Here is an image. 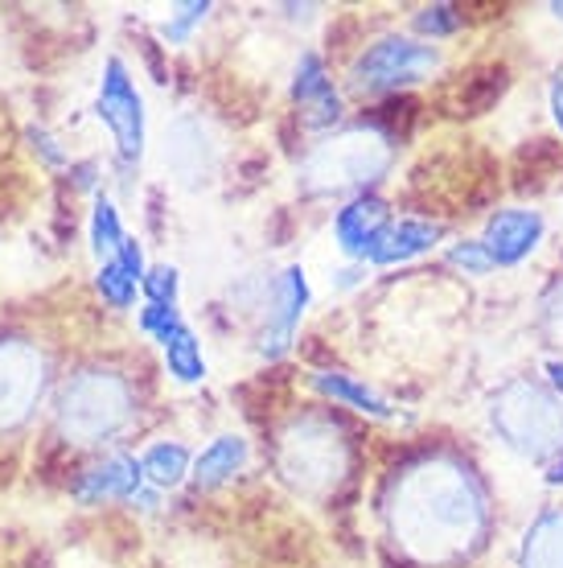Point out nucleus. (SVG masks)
I'll return each mask as SVG.
<instances>
[{
    "instance_id": "nucleus-1",
    "label": "nucleus",
    "mask_w": 563,
    "mask_h": 568,
    "mask_svg": "<svg viewBox=\"0 0 563 568\" xmlns=\"http://www.w3.org/2000/svg\"><path fill=\"white\" fill-rule=\"evenodd\" d=\"M387 524L395 544L423 565H461L485 544L490 503L473 469L428 457L395 483Z\"/></svg>"
},
{
    "instance_id": "nucleus-2",
    "label": "nucleus",
    "mask_w": 563,
    "mask_h": 568,
    "mask_svg": "<svg viewBox=\"0 0 563 568\" xmlns=\"http://www.w3.org/2000/svg\"><path fill=\"white\" fill-rule=\"evenodd\" d=\"M136 416V396L120 371L83 367L66 375L54 399L58 433L74 445H103L120 437Z\"/></svg>"
},
{
    "instance_id": "nucleus-3",
    "label": "nucleus",
    "mask_w": 563,
    "mask_h": 568,
    "mask_svg": "<svg viewBox=\"0 0 563 568\" xmlns=\"http://www.w3.org/2000/svg\"><path fill=\"white\" fill-rule=\"evenodd\" d=\"M395 165V141L375 124H354L334 136H325L305 161H300V190L321 199V194H346L382 182Z\"/></svg>"
},
{
    "instance_id": "nucleus-4",
    "label": "nucleus",
    "mask_w": 563,
    "mask_h": 568,
    "mask_svg": "<svg viewBox=\"0 0 563 568\" xmlns=\"http://www.w3.org/2000/svg\"><path fill=\"white\" fill-rule=\"evenodd\" d=\"M490 425L506 449L531 462H551L563 454V399L547 384H506L490 399Z\"/></svg>"
},
{
    "instance_id": "nucleus-5",
    "label": "nucleus",
    "mask_w": 563,
    "mask_h": 568,
    "mask_svg": "<svg viewBox=\"0 0 563 568\" xmlns=\"http://www.w3.org/2000/svg\"><path fill=\"white\" fill-rule=\"evenodd\" d=\"M440 71V50L408 33H382L350 62V87L358 95H395Z\"/></svg>"
},
{
    "instance_id": "nucleus-6",
    "label": "nucleus",
    "mask_w": 563,
    "mask_h": 568,
    "mask_svg": "<svg viewBox=\"0 0 563 568\" xmlns=\"http://www.w3.org/2000/svg\"><path fill=\"white\" fill-rule=\"evenodd\" d=\"M280 474L300 495H321L346 474L341 428L325 416H300L280 433Z\"/></svg>"
},
{
    "instance_id": "nucleus-7",
    "label": "nucleus",
    "mask_w": 563,
    "mask_h": 568,
    "mask_svg": "<svg viewBox=\"0 0 563 568\" xmlns=\"http://www.w3.org/2000/svg\"><path fill=\"white\" fill-rule=\"evenodd\" d=\"M95 115L103 120V129L112 132L115 153L124 165L144 156V100L132 74H127L124 58H108L99 71V91H95Z\"/></svg>"
},
{
    "instance_id": "nucleus-8",
    "label": "nucleus",
    "mask_w": 563,
    "mask_h": 568,
    "mask_svg": "<svg viewBox=\"0 0 563 568\" xmlns=\"http://www.w3.org/2000/svg\"><path fill=\"white\" fill-rule=\"evenodd\" d=\"M45 396V355L29 338H0V433L29 425Z\"/></svg>"
},
{
    "instance_id": "nucleus-9",
    "label": "nucleus",
    "mask_w": 563,
    "mask_h": 568,
    "mask_svg": "<svg viewBox=\"0 0 563 568\" xmlns=\"http://www.w3.org/2000/svg\"><path fill=\"white\" fill-rule=\"evenodd\" d=\"M309 276L300 264L288 268L268 284V297H264V326H259V355L264 358H284L288 346L296 338V326L309 310Z\"/></svg>"
},
{
    "instance_id": "nucleus-10",
    "label": "nucleus",
    "mask_w": 563,
    "mask_h": 568,
    "mask_svg": "<svg viewBox=\"0 0 563 568\" xmlns=\"http://www.w3.org/2000/svg\"><path fill=\"white\" fill-rule=\"evenodd\" d=\"M547 235V219L531 206H506V211H493L485 219L481 243L490 252L493 268H519L522 260H531L539 252V243Z\"/></svg>"
},
{
    "instance_id": "nucleus-11",
    "label": "nucleus",
    "mask_w": 563,
    "mask_h": 568,
    "mask_svg": "<svg viewBox=\"0 0 563 568\" xmlns=\"http://www.w3.org/2000/svg\"><path fill=\"white\" fill-rule=\"evenodd\" d=\"M293 103L309 132H329L341 124V95H338V87H334V79H329V71H325V62L317 50H305V54L296 58Z\"/></svg>"
},
{
    "instance_id": "nucleus-12",
    "label": "nucleus",
    "mask_w": 563,
    "mask_h": 568,
    "mask_svg": "<svg viewBox=\"0 0 563 568\" xmlns=\"http://www.w3.org/2000/svg\"><path fill=\"white\" fill-rule=\"evenodd\" d=\"M391 206L379 194H354L338 214H334V243L346 260L367 264V256L375 252V243L387 227H391Z\"/></svg>"
},
{
    "instance_id": "nucleus-13",
    "label": "nucleus",
    "mask_w": 563,
    "mask_h": 568,
    "mask_svg": "<svg viewBox=\"0 0 563 568\" xmlns=\"http://www.w3.org/2000/svg\"><path fill=\"white\" fill-rule=\"evenodd\" d=\"M144 486L149 483H144L141 462L132 454H112L103 457V462H95L91 469H83L71 495L83 507H99V503H132Z\"/></svg>"
},
{
    "instance_id": "nucleus-14",
    "label": "nucleus",
    "mask_w": 563,
    "mask_h": 568,
    "mask_svg": "<svg viewBox=\"0 0 563 568\" xmlns=\"http://www.w3.org/2000/svg\"><path fill=\"white\" fill-rule=\"evenodd\" d=\"M440 240H444V227H440V223L403 214V219H391V227L379 235L367 264H375V268H395V264H408V260L432 252Z\"/></svg>"
},
{
    "instance_id": "nucleus-15",
    "label": "nucleus",
    "mask_w": 563,
    "mask_h": 568,
    "mask_svg": "<svg viewBox=\"0 0 563 568\" xmlns=\"http://www.w3.org/2000/svg\"><path fill=\"white\" fill-rule=\"evenodd\" d=\"M309 387L317 396L334 399L341 408H354V413L370 416V420H391L395 416V408L375 392V387H367L358 375H346V371H313Z\"/></svg>"
},
{
    "instance_id": "nucleus-16",
    "label": "nucleus",
    "mask_w": 563,
    "mask_h": 568,
    "mask_svg": "<svg viewBox=\"0 0 563 568\" xmlns=\"http://www.w3.org/2000/svg\"><path fill=\"white\" fill-rule=\"evenodd\" d=\"M247 457H252V445H247V437H239V433H223V437H214L211 445L194 457L190 478H194L197 490H214V486L231 483L235 474H243Z\"/></svg>"
},
{
    "instance_id": "nucleus-17",
    "label": "nucleus",
    "mask_w": 563,
    "mask_h": 568,
    "mask_svg": "<svg viewBox=\"0 0 563 568\" xmlns=\"http://www.w3.org/2000/svg\"><path fill=\"white\" fill-rule=\"evenodd\" d=\"M519 568H563V507H547L531 519L519 544Z\"/></svg>"
},
{
    "instance_id": "nucleus-18",
    "label": "nucleus",
    "mask_w": 563,
    "mask_h": 568,
    "mask_svg": "<svg viewBox=\"0 0 563 568\" xmlns=\"http://www.w3.org/2000/svg\"><path fill=\"white\" fill-rule=\"evenodd\" d=\"M141 469H144V483L156 486V490H173L190 478L194 469V454L185 449L182 440H153L149 449L141 454Z\"/></svg>"
},
{
    "instance_id": "nucleus-19",
    "label": "nucleus",
    "mask_w": 563,
    "mask_h": 568,
    "mask_svg": "<svg viewBox=\"0 0 563 568\" xmlns=\"http://www.w3.org/2000/svg\"><path fill=\"white\" fill-rule=\"evenodd\" d=\"M161 358H165V371H170L173 384L194 387L206 379V355H202V338L194 329L182 326L165 346H161Z\"/></svg>"
},
{
    "instance_id": "nucleus-20",
    "label": "nucleus",
    "mask_w": 563,
    "mask_h": 568,
    "mask_svg": "<svg viewBox=\"0 0 563 568\" xmlns=\"http://www.w3.org/2000/svg\"><path fill=\"white\" fill-rule=\"evenodd\" d=\"M165 161L182 173L185 182H197L202 173L211 170L206 149H202V124H194V120H182L173 132H165Z\"/></svg>"
},
{
    "instance_id": "nucleus-21",
    "label": "nucleus",
    "mask_w": 563,
    "mask_h": 568,
    "mask_svg": "<svg viewBox=\"0 0 563 568\" xmlns=\"http://www.w3.org/2000/svg\"><path fill=\"white\" fill-rule=\"evenodd\" d=\"M124 223H120V211H115V202L108 194H95L91 202V252H95L99 264H108L115 260L120 252V243H124Z\"/></svg>"
},
{
    "instance_id": "nucleus-22",
    "label": "nucleus",
    "mask_w": 563,
    "mask_h": 568,
    "mask_svg": "<svg viewBox=\"0 0 563 568\" xmlns=\"http://www.w3.org/2000/svg\"><path fill=\"white\" fill-rule=\"evenodd\" d=\"M95 293L103 297L108 310H132V305H136V293H141V284L132 281L115 260H108V264H99L95 268Z\"/></svg>"
},
{
    "instance_id": "nucleus-23",
    "label": "nucleus",
    "mask_w": 563,
    "mask_h": 568,
    "mask_svg": "<svg viewBox=\"0 0 563 568\" xmlns=\"http://www.w3.org/2000/svg\"><path fill=\"white\" fill-rule=\"evenodd\" d=\"M461 9L457 4H428V9H420L416 13V21H411V29L420 33V42H440V38H452L457 29H461Z\"/></svg>"
},
{
    "instance_id": "nucleus-24",
    "label": "nucleus",
    "mask_w": 563,
    "mask_h": 568,
    "mask_svg": "<svg viewBox=\"0 0 563 568\" xmlns=\"http://www.w3.org/2000/svg\"><path fill=\"white\" fill-rule=\"evenodd\" d=\"M141 293L149 305H177V293H182V272L173 264H149V276H144Z\"/></svg>"
},
{
    "instance_id": "nucleus-25",
    "label": "nucleus",
    "mask_w": 563,
    "mask_h": 568,
    "mask_svg": "<svg viewBox=\"0 0 563 568\" xmlns=\"http://www.w3.org/2000/svg\"><path fill=\"white\" fill-rule=\"evenodd\" d=\"M136 322H141V329L156 342V346H165V342L185 326V317H182L177 305H149V301H144V310H141Z\"/></svg>"
},
{
    "instance_id": "nucleus-26",
    "label": "nucleus",
    "mask_w": 563,
    "mask_h": 568,
    "mask_svg": "<svg viewBox=\"0 0 563 568\" xmlns=\"http://www.w3.org/2000/svg\"><path fill=\"white\" fill-rule=\"evenodd\" d=\"M206 13H211V4H177V9L170 13V21L156 26V33H161L170 45H185L190 42V33L206 21Z\"/></svg>"
},
{
    "instance_id": "nucleus-27",
    "label": "nucleus",
    "mask_w": 563,
    "mask_h": 568,
    "mask_svg": "<svg viewBox=\"0 0 563 568\" xmlns=\"http://www.w3.org/2000/svg\"><path fill=\"white\" fill-rule=\"evenodd\" d=\"M444 260H449V268L465 272V276H490L493 272V260H490V252H485V243L481 240L452 243L449 252H444Z\"/></svg>"
},
{
    "instance_id": "nucleus-28",
    "label": "nucleus",
    "mask_w": 563,
    "mask_h": 568,
    "mask_svg": "<svg viewBox=\"0 0 563 568\" xmlns=\"http://www.w3.org/2000/svg\"><path fill=\"white\" fill-rule=\"evenodd\" d=\"M539 310H543V326H547V334L563 346V276L543 293V305H539Z\"/></svg>"
},
{
    "instance_id": "nucleus-29",
    "label": "nucleus",
    "mask_w": 563,
    "mask_h": 568,
    "mask_svg": "<svg viewBox=\"0 0 563 568\" xmlns=\"http://www.w3.org/2000/svg\"><path fill=\"white\" fill-rule=\"evenodd\" d=\"M115 264L132 276L136 284H144V276H149V264H144V243L136 240V235H127L124 243H120V252H115Z\"/></svg>"
},
{
    "instance_id": "nucleus-30",
    "label": "nucleus",
    "mask_w": 563,
    "mask_h": 568,
    "mask_svg": "<svg viewBox=\"0 0 563 568\" xmlns=\"http://www.w3.org/2000/svg\"><path fill=\"white\" fill-rule=\"evenodd\" d=\"M29 141H33V153L42 156L45 165H54V170L71 165V153H66V149H62V141H58V136H50L45 129H29Z\"/></svg>"
},
{
    "instance_id": "nucleus-31",
    "label": "nucleus",
    "mask_w": 563,
    "mask_h": 568,
    "mask_svg": "<svg viewBox=\"0 0 563 568\" xmlns=\"http://www.w3.org/2000/svg\"><path fill=\"white\" fill-rule=\"evenodd\" d=\"M547 108H551V120H555V129H560V136H563V67L555 74H551Z\"/></svg>"
},
{
    "instance_id": "nucleus-32",
    "label": "nucleus",
    "mask_w": 563,
    "mask_h": 568,
    "mask_svg": "<svg viewBox=\"0 0 563 568\" xmlns=\"http://www.w3.org/2000/svg\"><path fill=\"white\" fill-rule=\"evenodd\" d=\"M543 375H547V387L563 399V358H547L543 363Z\"/></svg>"
},
{
    "instance_id": "nucleus-33",
    "label": "nucleus",
    "mask_w": 563,
    "mask_h": 568,
    "mask_svg": "<svg viewBox=\"0 0 563 568\" xmlns=\"http://www.w3.org/2000/svg\"><path fill=\"white\" fill-rule=\"evenodd\" d=\"M543 483L555 486V490L563 486V454H555V457L547 462V466H543Z\"/></svg>"
},
{
    "instance_id": "nucleus-34",
    "label": "nucleus",
    "mask_w": 563,
    "mask_h": 568,
    "mask_svg": "<svg viewBox=\"0 0 563 568\" xmlns=\"http://www.w3.org/2000/svg\"><path fill=\"white\" fill-rule=\"evenodd\" d=\"M547 13L555 17V21H563V4H547Z\"/></svg>"
}]
</instances>
